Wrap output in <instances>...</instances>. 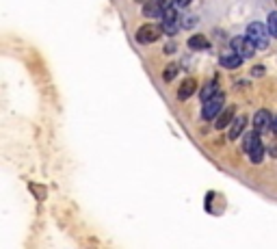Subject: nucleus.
<instances>
[{
    "mask_svg": "<svg viewBox=\"0 0 277 249\" xmlns=\"http://www.w3.org/2000/svg\"><path fill=\"white\" fill-rule=\"evenodd\" d=\"M271 113L269 111H258L256 115H253V130H258V132H267L271 130Z\"/></svg>",
    "mask_w": 277,
    "mask_h": 249,
    "instance_id": "obj_5",
    "label": "nucleus"
},
{
    "mask_svg": "<svg viewBox=\"0 0 277 249\" xmlns=\"http://www.w3.org/2000/svg\"><path fill=\"white\" fill-rule=\"evenodd\" d=\"M223 111V93L217 91L210 100L204 102V109H202V117L204 120H217V115Z\"/></svg>",
    "mask_w": 277,
    "mask_h": 249,
    "instance_id": "obj_4",
    "label": "nucleus"
},
{
    "mask_svg": "<svg viewBox=\"0 0 277 249\" xmlns=\"http://www.w3.org/2000/svg\"><path fill=\"white\" fill-rule=\"evenodd\" d=\"M247 156H249V161L253 165H260L262 163V158H264V143H262V139L258 141V143L253 145L249 152H247Z\"/></svg>",
    "mask_w": 277,
    "mask_h": 249,
    "instance_id": "obj_11",
    "label": "nucleus"
},
{
    "mask_svg": "<svg viewBox=\"0 0 277 249\" xmlns=\"http://www.w3.org/2000/svg\"><path fill=\"white\" fill-rule=\"evenodd\" d=\"M264 72H267V69H264L262 65H253V67H251V76H256V78H260V76H264Z\"/></svg>",
    "mask_w": 277,
    "mask_h": 249,
    "instance_id": "obj_18",
    "label": "nucleus"
},
{
    "mask_svg": "<svg viewBox=\"0 0 277 249\" xmlns=\"http://www.w3.org/2000/svg\"><path fill=\"white\" fill-rule=\"evenodd\" d=\"M234 117H236V106H227L225 111H221L219 115H217V120H215V126L223 130V128H229V124L234 122Z\"/></svg>",
    "mask_w": 277,
    "mask_h": 249,
    "instance_id": "obj_8",
    "label": "nucleus"
},
{
    "mask_svg": "<svg viewBox=\"0 0 277 249\" xmlns=\"http://www.w3.org/2000/svg\"><path fill=\"white\" fill-rule=\"evenodd\" d=\"M195 91H197V80L195 78H184L182 85L178 87V100L180 102H186Z\"/></svg>",
    "mask_w": 277,
    "mask_h": 249,
    "instance_id": "obj_7",
    "label": "nucleus"
},
{
    "mask_svg": "<svg viewBox=\"0 0 277 249\" xmlns=\"http://www.w3.org/2000/svg\"><path fill=\"white\" fill-rule=\"evenodd\" d=\"M229 44H232V50L236 52V55H240L243 59L253 57V55H256V48H258L256 41H253L249 35H245V37H234Z\"/></svg>",
    "mask_w": 277,
    "mask_h": 249,
    "instance_id": "obj_3",
    "label": "nucleus"
},
{
    "mask_svg": "<svg viewBox=\"0 0 277 249\" xmlns=\"http://www.w3.org/2000/svg\"><path fill=\"white\" fill-rule=\"evenodd\" d=\"M175 74H178V67H175V65L173 63H169L167 65V67H165V72H163V78L165 80H167V82H171L173 80V76Z\"/></svg>",
    "mask_w": 277,
    "mask_h": 249,
    "instance_id": "obj_14",
    "label": "nucleus"
},
{
    "mask_svg": "<svg viewBox=\"0 0 277 249\" xmlns=\"http://www.w3.org/2000/svg\"><path fill=\"white\" fill-rule=\"evenodd\" d=\"M163 33H165L163 24H143L137 31V35H134V37H137L139 44L145 46V44H154V41H158Z\"/></svg>",
    "mask_w": 277,
    "mask_h": 249,
    "instance_id": "obj_2",
    "label": "nucleus"
},
{
    "mask_svg": "<svg viewBox=\"0 0 277 249\" xmlns=\"http://www.w3.org/2000/svg\"><path fill=\"white\" fill-rule=\"evenodd\" d=\"M175 50V44H167V46H165V52H167V55H169V52H173Z\"/></svg>",
    "mask_w": 277,
    "mask_h": 249,
    "instance_id": "obj_22",
    "label": "nucleus"
},
{
    "mask_svg": "<svg viewBox=\"0 0 277 249\" xmlns=\"http://www.w3.org/2000/svg\"><path fill=\"white\" fill-rule=\"evenodd\" d=\"M182 22H184V24H182L184 28H193L197 24V17L195 15H184V17H182Z\"/></svg>",
    "mask_w": 277,
    "mask_h": 249,
    "instance_id": "obj_17",
    "label": "nucleus"
},
{
    "mask_svg": "<svg viewBox=\"0 0 277 249\" xmlns=\"http://www.w3.org/2000/svg\"><path fill=\"white\" fill-rule=\"evenodd\" d=\"M271 156H273V158H277V143H273V145H271Z\"/></svg>",
    "mask_w": 277,
    "mask_h": 249,
    "instance_id": "obj_20",
    "label": "nucleus"
},
{
    "mask_svg": "<svg viewBox=\"0 0 277 249\" xmlns=\"http://www.w3.org/2000/svg\"><path fill=\"white\" fill-rule=\"evenodd\" d=\"M161 2H163V4H165V7H171V4H173V2H175V0H161Z\"/></svg>",
    "mask_w": 277,
    "mask_h": 249,
    "instance_id": "obj_23",
    "label": "nucleus"
},
{
    "mask_svg": "<svg viewBox=\"0 0 277 249\" xmlns=\"http://www.w3.org/2000/svg\"><path fill=\"white\" fill-rule=\"evenodd\" d=\"M175 2H178V4H180V7H188V4H191V2H193V0H175Z\"/></svg>",
    "mask_w": 277,
    "mask_h": 249,
    "instance_id": "obj_21",
    "label": "nucleus"
},
{
    "mask_svg": "<svg viewBox=\"0 0 277 249\" xmlns=\"http://www.w3.org/2000/svg\"><path fill=\"white\" fill-rule=\"evenodd\" d=\"M271 132H273V134H277V117H275L273 122H271Z\"/></svg>",
    "mask_w": 277,
    "mask_h": 249,
    "instance_id": "obj_19",
    "label": "nucleus"
},
{
    "mask_svg": "<svg viewBox=\"0 0 277 249\" xmlns=\"http://www.w3.org/2000/svg\"><path fill=\"white\" fill-rule=\"evenodd\" d=\"M165 9H167V7H165L161 0H147V2L143 4V15L145 17H152V20H156V17H163Z\"/></svg>",
    "mask_w": 277,
    "mask_h": 249,
    "instance_id": "obj_6",
    "label": "nucleus"
},
{
    "mask_svg": "<svg viewBox=\"0 0 277 249\" xmlns=\"http://www.w3.org/2000/svg\"><path fill=\"white\" fill-rule=\"evenodd\" d=\"M247 35H249V37L256 41V46L260 50L269 48V35H271V31H269L267 24H260V22H251V24L247 26Z\"/></svg>",
    "mask_w": 277,
    "mask_h": 249,
    "instance_id": "obj_1",
    "label": "nucleus"
},
{
    "mask_svg": "<svg viewBox=\"0 0 277 249\" xmlns=\"http://www.w3.org/2000/svg\"><path fill=\"white\" fill-rule=\"evenodd\" d=\"M163 28H165V33H167V35H171V37H173V35L180 31V26H178V20H173V22H163Z\"/></svg>",
    "mask_w": 277,
    "mask_h": 249,
    "instance_id": "obj_15",
    "label": "nucleus"
},
{
    "mask_svg": "<svg viewBox=\"0 0 277 249\" xmlns=\"http://www.w3.org/2000/svg\"><path fill=\"white\" fill-rule=\"evenodd\" d=\"M188 48L191 50H208L210 41H208V37H204V35H193V37L188 39Z\"/></svg>",
    "mask_w": 277,
    "mask_h": 249,
    "instance_id": "obj_12",
    "label": "nucleus"
},
{
    "mask_svg": "<svg viewBox=\"0 0 277 249\" xmlns=\"http://www.w3.org/2000/svg\"><path fill=\"white\" fill-rule=\"evenodd\" d=\"M217 91H219V89H217V80H210V82H206V85H204L202 93H199V98H202V102H206V100H210Z\"/></svg>",
    "mask_w": 277,
    "mask_h": 249,
    "instance_id": "obj_13",
    "label": "nucleus"
},
{
    "mask_svg": "<svg viewBox=\"0 0 277 249\" xmlns=\"http://www.w3.org/2000/svg\"><path fill=\"white\" fill-rule=\"evenodd\" d=\"M243 61H245V59L240 57V55H236V52H229V55H223L219 59L221 67H225V69H236V67H240V65H243Z\"/></svg>",
    "mask_w": 277,
    "mask_h": 249,
    "instance_id": "obj_9",
    "label": "nucleus"
},
{
    "mask_svg": "<svg viewBox=\"0 0 277 249\" xmlns=\"http://www.w3.org/2000/svg\"><path fill=\"white\" fill-rule=\"evenodd\" d=\"M267 26H269L271 35H273V37H277V11H275V13H271V15H269Z\"/></svg>",
    "mask_w": 277,
    "mask_h": 249,
    "instance_id": "obj_16",
    "label": "nucleus"
},
{
    "mask_svg": "<svg viewBox=\"0 0 277 249\" xmlns=\"http://www.w3.org/2000/svg\"><path fill=\"white\" fill-rule=\"evenodd\" d=\"M247 126V117L245 115H240V117H234V122L229 124V139L232 141H236L240 134H243V130Z\"/></svg>",
    "mask_w": 277,
    "mask_h": 249,
    "instance_id": "obj_10",
    "label": "nucleus"
}]
</instances>
